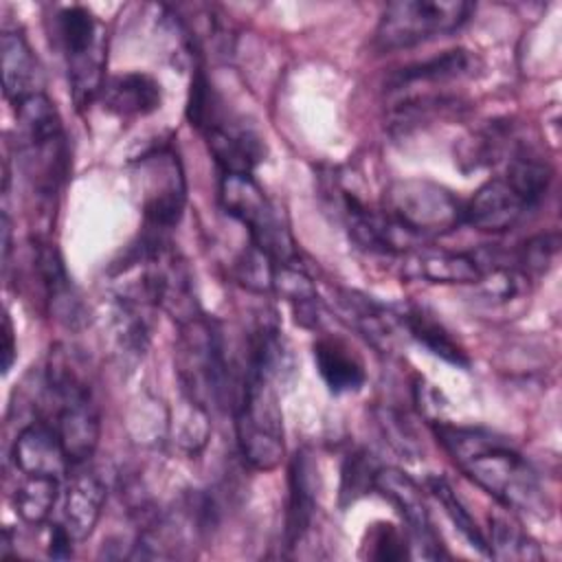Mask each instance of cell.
<instances>
[{"mask_svg":"<svg viewBox=\"0 0 562 562\" xmlns=\"http://www.w3.org/2000/svg\"><path fill=\"white\" fill-rule=\"evenodd\" d=\"M285 369V349L277 327L259 325L246 351V362L235 386V437L244 461L270 472L285 452L283 415L277 393V378Z\"/></svg>","mask_w":562,"mask_h":562,"instance_id":"obj_1","label":"cell"},{"mask_svg":"<svg viewBox=\"0 0 562 562\" xmlns=\"http://www.w3.org/2000/svg\"><path fill=\"white\" fill-rule=\"evenodd\" d=\"M432 435L452 463L507 512L544 516L549 498L531 463L503 437L435 419Z\"/></svg>","mask_w":562,"mask_h":562,"instance_id":"obj_2","label":"cell"},{"mask_svg":"<svg viewBox=\"0 0 562 562\" xmlns=\"http://www.w3.org/2000/svg\"><path fill=\"white\" fill-rule=\"evenodd\" d=\"M13 110L22 176L37 202H53L70 169L61 116L46 92L20 101Z\"/></svg>","mask_w":562,"mask_h":562,"instance_id":"obj_3","label":"cell"},{"mask_svg":"<svg viewBox=\"0 0 562 562\" xmlns=\"http://www.w3.org/2000/svg\"><path fill=\"white\" fill-rule=\"evenodd\" d=\"M178 327L180 334L173 362L184 402H191L206 413L222 408L231 397L233 380L220 323L200 314Z\"/></svg>","mask_w":562,"mask_h":562,"instance_id":"obj_4","label":"cell"},{"mask_svg":"<svg viewBox=\"0 0 562 562\" xmlns=\"http://www.w3.org/2000/svg\"><path fill=\"white\" fill-rule=\"evenodd\" d=\"M187 119L202 134L222 173H252L263 160L261 138L228 110L204 70L193 72Z\"/></svg>","mask_w":562,"mask_h":562,"instance_id":"obj_5","label":"cell"},{"mask_svg":"<svg viewBox=\"0 0 562 562\" xmlns=\"http://www.w3.org/2000/svg\"><path fill=\"white\" fill-rule=\"evenodd\" d=\"M53 42L64 59L68 90L81 112L101 97L108 61L105 24L86 7H59L53 18Z\"/></svg>","mask_w":562,"mask_h":562,"instance_id":"obj_6","label":"cell"},{"mask_svg":"<svg viewBox=\"0 0 562 562\" xmlns=\"http://www.w3.org/2000/svg\"><path fill=\"white\" fill-rule=\"evenodd\" d=\"M220 204L250 237V244L277 263L296 261V246L281 209L266 195L252 173H222Z\"/></svg>","mask_w":562,"mask_h":562,"instance_id":"obj_7","label":"cell"},{"mask_svg":"<svg viewBox=\"0 0 562 562\" xmlns=\"http://www.w3.org/2000/svg\"><path fill=\"white\" fill-rule=\"evenodd\" d=\"M474 4L463 0H397L389 2L378 20L373 44L380 53L413 48L417 44L459 31Z\"/></svg>","mask_w":562,"mask_h":562,"instance_id":"obj_8","label":"cell"},{"mask_svg":"<svg viewBox=\"0 0 562 562\" xmlns=\"http://www.w3.org/2000/svg\"><path fill=\"white\" fill-rule=\"evenodd\" d=\"M465 202L428 178L395 180L384 191V213L419 239L452 233L463 224Z\"/></svg>","mask_w":562,"mask_h":562,"instance_id":"obj_9","label":"cell"},{"mask_svg":"<svg viewBox=\"0 0 562 562\" xmlns=\"http://www.w3.org/2000/svg\"><path fill=\"white\" fill-rule=\"evenodd\" d=\"M134 176L140 187V211L145 228L171 231L187 204V180L180 156L171 143L147 149L134 162Z\"/></svg>","mask_w":562,"mask_h":562,"instance_id":"obj_10","label":"cell"},{"mask_svg":"<svg viewBox=\"0 0 562 562\" xmlns=\"http://www.w3.org/2000/svg\"><path fill=\"white\" fill-rule=\"evenodd\" d=\"M373 490L397 509L406 525L408 544L415 549V555L426 560H439L448 555L437 529L432 527L424 490L413 476L397 468H380Z\"/></svg>","mask_w":562,"mask_h":562,"instance_id":"obj_11","label":"cell"},{"mask_svg":"<svg viewBox=\"0 0 562 562\" xmlns=\"http://www.w3.org/2000/svg\"><path fill=\"white\" fill-rule=\"evenodd\" d=\"M406 274L430 283H481L503 266V255L490 248L481 250H443L417 246L404 255Z\"/></svg>","mask_w":562,"mask_h":562,"instance_id":"obj_12","label":"cell"},{"mask_svg":"<svg viewBox=\"0 0 562 562\" xmlns=\"http://www.w3.org/2000/svg\"><path fill=\"white\" fill-rule=\"evenodd\" d=\"M338 213L349 231V237L369 252L382 255H406L424 244L417 235L408 233L402 224H397L389 213L369 209L353 193L340 189L338 191Z\"/></svg>","mask_w":562,"mask_h":562,"instance_id":"obj_13","label":"cell"},{"mask_svg":"<svg viewBox=\"0 0 562 562\" xmlns=\"http://www.w3.org/2000/svg\"><path fill=\"white\" fill-rule=\"evenodd\" d=\"M334 310L338 318L362 336L378 351L389 353L397 338V327H402L400 310L358 292V290H336Z\"/></svg>","mask_w":562,"mask_h":562,"instance_id":"obj_14","label":"cell"},{"mask_svg":"<svg viewBox=\"0 0 562 562\" xmlns=\"http://www.w3.org/2000/svg\"><path fill=\"white\" fill-rule=\"evenodd\" d=\"M318 465L307 450H299L288 470V509H285V529L283 542L288 549H294L314 522L318 507Z\"/></svg>","mask_w":562,"mask_h":562,"instance_id":"obj_15","label":"cell"},{"mask_svg":"<svg viewBox=\"0 0 562 562\" xmlns=\"http://www.w3.org/2000/svg\"><path fill=\"white\" fill-rule=\"evenodd\" d=\"M529 211L527 202L503 178H490L463 206V224L483 233H505Z\"/></svg>","mask_w":562,"mask_h":562,"instance_id":"obj_16","label":"cell"},{"mask_svg":"<svg viewBox=\"0 0 562 562\" xmlns=\"http://www.w3.org/2000/svg\"><path fill=\"white\" fill-rule=\"evenodd\" d=\"M474 57L465 48L446 50L430 59L411 64L389 79V94L395 99L413 94H435L430 88L463 79L472 72Z\"/></svg>","mask_w":562,"mask_h":562,"instance_id":"obj_17","label":"cell"},{"mask_svg":"<svg viewBox=\"0 0 562 562\" xmlns=\"http://www.w3.org/2000/svg\"><path fill=\"white\" fill-rule=\"evenodd\" d=\"M0 64L4 97L15 108L20 101L44 92V72L26 35L20 29H4L0 35Z\"/></svg>","mask_w":562,"mask_h":562,"instance_id":"obj_18","label":"cell"},{"mask_svg":"<svg viewBox=\"0 0 562 562\" xmlns=\"http://www.w3.org/2000/svg\"><path fill=\"white\" fill-rule=\"evenodd\" d=\"M13 463L22 474L61 479L68 472V457L50 422L37 419L24 426L11 450Z\"/></svg>","mask_w":562,"mask_h":562,"instance_id":"obj_19","label":"cell"},{"mask_svg":"<svg viewBox=\"0 0 562 562\" xmlns=\"http://www.w3.org/2000/svg\"><path fill=\"white\" fill-rule=\"evenodd\" d=\"M33 263H35L40 283L44 290V301L50 314L68 327H75L77 323H81L83 303L77 296V290L66 272L59 250L48 241H37Z\"/></svg>","mask_w":562,"mask_h":562,"instance_id":"obj_20","label":"cell"},{"mask_svg":"<svg viewBox=\"0 0 562 562\" xmlns=\"http://www.w3.org/2000/svg\"><path fill=\"white\" fill-rule=\"evenodd\" d=\"M101 103L110 114L119 119H138L160 108L162 90L151 75L132 70L105 79Z\"/></svg>","mask_w":562,"mask_h":562,"instance_id":"obj_21","label":"cell"},{"mask_svg":"<svg viewBox=\"0 0 562 562\" xmlns=\"http://www.w3.org/2000/svg\"><path fill=\"white\" fill-rule=\"evenodd\" d=\"M105 496H108L105 483L92 472L77 474L68 483L64 494L61 525L66 527V531L72 536L75 542L86 540L94 531Z\"/></svg>","mask_w":562,"mask_h":562,"instance_id":"obj_22","label":"cell"},{"mask_svg":"<svg viewBox=\"0 0 562 562\" xmlns=\"http://www.w3.org/2000/svg\"><path fill=\"white\" fill-rule=\"evenodd\" d=\"M312 349L316 369L331 393H356L364 384V364L345 340L323 336Z\"/></svg>","mask_w":562,"mask_h":562,"instance_id":"obj_23","label":"cell"},{"mask_svg":"<svg viewBox=\"0 0 562 562\" xmlns=\"http://www.w3.org/2000/svg\"><path fill=\"white\" fill-rule=\"evenodd\" d=\"M400 316H402V327L408 331V336L415 338L422 347H426L432 356L461 369L470 367V358L465 349L452 338V334L430 312L417 305H406L400 310Z\"/></svg>","mask_w":562,"mask_h":562,"instance_id":"obj_24","label":"cell"},{"mask_svg":"<svg viewBox=\"0 0 562 562\" xmlns=\"http://www.w3.org/2000/svg\"><path fill=\"white\" fill-rule=\"evenodd\" d=\"M272 292L281 294L285 299L296 316V323L303 327H316L318 325V312H321V301L316 294V288L305 272V268L296 261L290 263H279L272 281Z\"/></svg>","mask_w":562,"mask_h":562,"instance_id":"obj_25","label":"cell"},{"mask_svg":"<svg viewBox=\"0 0 562 562\" xmlns=\"http://www.w3.org/2000/svg\"><path fill=\"white\" fill-rule=\"evenodd\" d=\"M24 479L18 483L13 492V507L15 514L31 527H40L50 518L55 503L59 498V479L53 476H31L22 474Z\"/></svg>","mask_w":562,"mask_h":562,"instance_id":"obj_26","label":"cell"},{"mask_svg":"<svg viewBox=\"0 0 562 562\" xmlns=\"http://www.w3.org/2000/svg\"><path fill=\"white\" fill-rule=\"evenodd\" d=\"M529 209L538 206L551 182V167L529 149H516L503 176Z\"/></svg>","mask_w":562,"mask_h":562,"instance_id":"obj_27","label":"cell"},{"mask_svg":"<svg viewBox=\"0 0 562 562\" xmlns=\"http://www.w3.org/2000/svg\"><path fill=\"white\" fill-rule=\"evenodd\" d=\"M490 558L496 560H540L542 551L536 540L509 516H490Z\"/></svg>","mask_w":562,"mask_h":562,"instance_id":"obj_28","label":"cell"},{"mask_svg":"<svg viewBox=\"0 0 562 562\" xmlns=\"http://www.w3.org/2000/svg\"><path fill=\"white\" fill-rule=\"evenodd\" d=\"M428 492L439 501V505L443 507L446 516L452 520V525L459 529V533L470 542V547H474L476 551H481L483 555H490V547H487V538L483 536V531L479 529V525L474 522V518L470 516V512L465 509V505L461 503V498L457 496V492L452 490V485L441 479V476H430L426 481Z\"/></svg>","mask_w":562,"mask_h":562,"instance_id":"obj_29","label":"cell"},{"mask_svg":"<svg viewBox=\"0 0 562 562\" xmlns=\"http://www.w3.org/2000/svg\"><path fill=\"white\" fill-rule=\"evenodd\" d=\"M380 465L367 450H353L340 468V505L347 507L373 490Z\"/></svg>","mask_w":562,"mask_h":562,"instance_id":"obj_30","label":"cell"},{"mask_svg":"<svg viewBox=\"0 0 562 562\" xmlns=\"http://www.w3.org/2000/svg\"><path fill=\"white\" fill-rule=\"evenodd\" d=\"M277 261L266 255L263 250L255 248L252 244L235 259L233 263V279L250 290V292H272V281H274V272H277Z\"/></svg>","mask_w":562,"mask_h":562,"instance_id":"obj_31","label":"cell"},{"mask_svg":"<svg viewBox=\"0 0 562 562\" xmlns=\"http://www.w3.org/2000/svg\"><path fill=\"white\" fill-rule=\"evenodd\" d=\"M369 542L364 544L367 558L380 562H397L408 558V536L402 533L395 525L380 522L367 531Z\"/></svg>","mask_w":562,"mask_h":562,"instance_id":"obj_32","label":"cell"},{"mask_svg":"<svg viewBox=\"0 0 562 562\" xmlns=\"http://www.w3.org/2000/svg\"><path fill=\"white\" fill-rule=\"evenodd\" d=\"M378 422L382 426L384 437L389 439V443L402 452V454H415V435L413 428L406 424V419H402L400 413L391 411V408H382L378 413Z\"/></svg>","mask_w":562,"mask_h":562,"instance_id":"obj_33","label":"cell"},{"mask_svg":"<svg viewBox=\"0 0 562 562\" xmlns=\"http://www.w3.org/2000/svg\"><path fill=\"white\" fill-rule=\"evenodd\" d=\"M72 536L66 531V527L59 522V525H53L50 529V540H48V553L53 558H70L72 555Z\"/></svg>","mask_w":562,"mask_h":562,"instance_id":"obj_34","label":"cell"},{"mask_svg":"<svg viewBox=\"0 0 562 562\" xmlns=\"http://www.w3.org/2000/svg\"><path fill=\"white\" fill-rule=\"evenodd\" d=\"M4 342H2V371L7 373L13 364V358H15V342H13V325H11V318L9 314H4V334H2Z\"/></svg>","mask_w":562,"mask_h":562,"instance_id":"obj_35","label":"cell"}]
</instances>
